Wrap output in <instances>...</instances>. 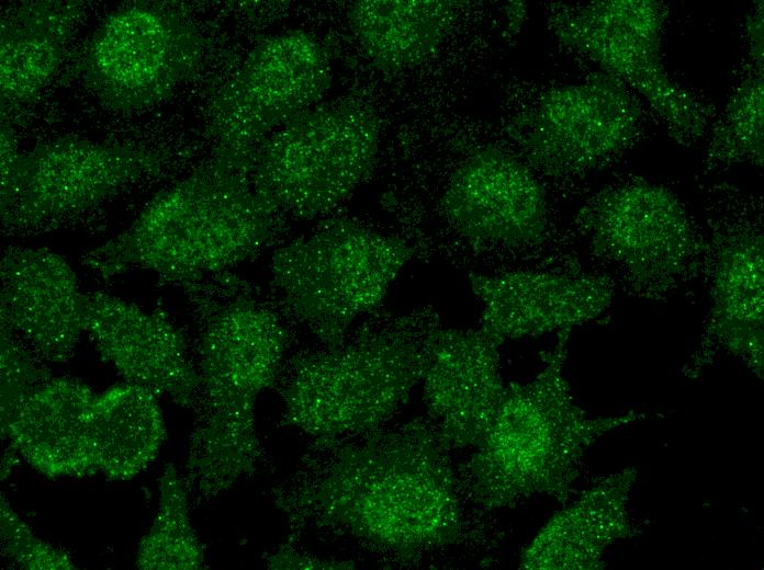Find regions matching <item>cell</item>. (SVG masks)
Returning a JSON list of instances; mask_svg holds the SVG:
<instances>
[{"mask_svg": "<svg viewBox=\"0 0 764 570\" xmlns=\"http://www.w3.org/2000/svg\"><path fill=\"white\" fill-rule=\"evenodd\" d=\"M637 469L626 467L599 478L574 502L555 512L527 545L519 568L600 570L615 542L636 535L628 502Z\"/></svg>", "mask_w": 764, "mask_h": 570, "instance_id": "19", "label": "cell"}, {"mask_svg": "<svg viewBox=\"0 0 764 570\" xmlns=\"http://www.w3.org/2000/svg\"><path fill=\"white\" fill-rule=\"evenodd\" d=\"M202 49L200 35L179 12L132 4L99 25L78 57L77 75L106 107L143 110L195 72Z\"/></svg>", "mask_w": 764, "mask_h": 570, "instance_id": "10", "label": "cell"}, {"mask_svg": "<svg viewBox=\"0 0 764 570\" xmlns=\"http://www.w3.org/2000/svg\"><path fill=\"white\" fill-rule=\"evenodd\" d=\"M251 168L217 157L154 197L82 263L103 278L145 270L189 283L243 262L270 239L277 213L257 192Z\"/></svg>", "mask_w": 764, "mask_h": 570, "instance_id": "3", "label": "cell"}, {"mask_svg": "<svg viewBox=\"0 0 764 570\" xmlns=\"http://www.w3.org/2000/svg\"><path fill=\"white\" fill-rule=\"evenodd\" d=\"M288 339L279 318L249 299L228 303L207 319L199 344L203 406L184 479L201 499L220 495L261 465L256 402L276 383Z\"/></svg>", "mask_w": 764, "mask_h": 570, "instance_id": "4", "label": "cell"}, {"mask_svg": "<svg viewBox=\"0 0 764 570\" xmlns=\"http://www.w3.org/2000/svg\"><path fill=\"white\" fill-rule=\"evenodd\" d=\"M87 425L94 467L113 480H128L142 472L166 438L156 395L127 381L97 394Z\"/></svg>", "mask_w": 764, "mask_h": 570, "instance_id": "23", "label": "cell"}, {"mask_svg": "<svg viewBox=\"0 0 764 570\" xmlns=\"http://www.w3.org/2000/svg\"><path fill=\"white\" fill-rule=\"evenodd\" d=\"M469 284L482 305L480 329L502 345L508 340L571 331L598 319L613 304L604 276L544 271L471 273Z\"/></svg>", "mask_w": 764, "mask_h": 570, "instance_id": "17", "label": "cell"}, {"mask_svg": "<svg viewBox=\"0 0 764 570\" xmlns=\"http://www.w3.org/2000/svg\"><path fill=\"white\" fill-rule=\"evenodd\" d=\"M0 283V322L46 361L67 362L85 332L82 293L68 262L47 248L10 247Z\"/></svg>", "mask_w": 764, "mask_h": 570, "instance_id": "18", "label": "cell"}, {"mask_svg": "<svg viewBox=\"0 0 764 570\" xmlns=\"http://www.w3.org/2000/svg\"><path fill=\"white\" fill-rule=\"evenodd\" d=\"M83 331L127 383L188 407L200 390L181 332L162 310L146 311L102 292L82 293Z\"/></svg>", "mask_w": 764, "mask_h": 570, "instance_id": "16", "label": "cell"}, {"mask_svg": "<svg viewBox=\"0 0 764 570\" xmlns=\"http://www.w3.org/2000/svg\"><path fill=\"white\" fill-rule=\"evenodd\" d=\"M156 515L136 550L141 570H199L205 566L204 547L191 523L188 487L172 463L159 478Z\"/></svg>", "mask_w": 764, "mask_h": 570, "instance_id": "25", "label": "cell"}, {"mask_svg": "<svg viewBox=\"0 0 764 570\" xmlns=\"http://www.w3.org/2000/svg\"><path fill=\"white\" fill-rule=\"evenodd\" d=\"M462 494L447 452L427 421L313 443L270 499L290 529L328 532L396 562L457 543Z\"/></svg>", "mask_w": 764, "mask_h": 570, "instance_id": "1", "label": "cell"}, {"mask_svg": "<svg viewBox=\"0 0 764 570\" xmlns=\"http://www.w3.org/2000/svg\"><path fill=\"white\" fill-rule=\"evenodd\" d=\"M348 20L371 64L395 71L435 55L451 30L454 7L443 0H361L350 5Z\"/></svg>", "mask_w": 764, "mask_h": 570, "instance_id": "24", "label": "cell"}, {"mask_svg": "<svg viewBox=\"0 0 764 570\" xmlns=\"http://www.w3.org/2000/svg\"><path fill=\"white\" fill-rule=\"evenodd\" d=\"M266 565L269 569H301V570H339L353 569L355 563L348 560H336L321 558L310 555L305 551L286 543L281 545L277 550L271 552L266 558Z\"/></svg>", "mask_w": 764, "mask_h": 570, "instance_id": "29", "label": "cell"}, {"mask_svg": "<svg viewBox=\"0 0 764 570\" xmlns=\"http://www.w3.org/2000/svg\"><path fill=\"white\" fill-rule=\"evenodd\" d=\"M594 252L645 295L689 275L698 243L688 214L666 186L636 179L600 191L580 214Z\"/></svg>", "mask_w": 764, "mask_h": 570, "instance_id": "12", "label": "cell"}, {"mask_svg": "<svg viewBox=\"0 0 764 570\" xmlns=\"http://www.w3.org/2000/svg\"><path fill=\"white\" fill-rule=\"evenodd\" d=\"M380 134V117L363 101L315 105L262 142L252 183L276 212L302 219L324 215L370 175Z\"/></svg>", "mask_w": 764, "mask_h": 570, "instance_id": "7", "label": "cell"}, {"mask_svg": "<svg viewBox=\"0 0 764 570\" xmlns=\"http://www.w3.org/2000/svg\"><path fill=\"white\" fill-rule=\"evenodd\" d=\"M763 236L741 231L727 237L716 251L699 355L721 349L763 378Z\"/></svg>", "mask_w": 764, "mask_h": 570, "instance_id": "21", "label": "cell"}, {"mask_svg": "<svg viewBox=\"0 0 764 570\" xmlns=\"http://www.w3.org/2000/svg\"><path fill=\"white\" fill-rule=\"evenodd\" d=\"M0 337V424L3 429L32 390L50 377L34 363L4 323H1Z\"/></svg>", "mask_w": 764, "mask_h": 570, "instance_id": "28", "label": "cell"}, {"mask_svg": "<svg viewBox=\"0 0 764 570\" xmlns=\"http://www.w3.org/2000/svg\"><path fill=\"white\" fill-rule=\"evenodd\" d=\"M0 538L3 554L22 569H78L65 550L37 537L3 494L0 497Z\"/></svg>", "mask_w": 764, "mask_h": 570, "instance_id": "27", "label": "cell"}, {"mask_svg": "<svg viewBox=\"0 0 764 570\" xmlns=\"http://www.w3.org/2000/svg\"><path fill=\"white\" fill-rule=\"evenodd\" d=\"M665 11L654 0H598L559 9L558 38L638 91L681 142L701 137L706 107L675 82L662 62Z\"/></svg>", "mask_w": 764, "mask_h": 570, "instance_id": "9", "label": "cell"}, {"mask_svg": "<svg viewBox=\"0 0 764 570\" xmlns=\"http://www.w3.org/2000/svg\"><path fill=\"white\" fill-rule=\"evenodd\" d=\"M412 253L402 239L339 219L278 249L271 273L290 310L334 349L383 301Z\"/></svg>", "mask_w": 764, "mask_h": 570, "instance_id": "6", "label": "cell"}, {"mask_svg": "<svg viewBox=\"0 0 764 570\" xmlns=\"http://www.w3.org/2000/svg\"><path fill=\"white\" fill-rule=\"evenodd\" d=\"M430 319L364 329L337 347L295 360L280 389L279 426L299 431L312 443L383 428L422 381Z\"/></svg>", "mask_w": 764, "mask_h": 570, "instance_id": "5", "label": "cell"}, {"mask_svg": "<svg viewBox=\"0 0 764 570\" xmlns=\"http://www.w3.org/2000/svg\"><path fill=\"white\" fill-rule=\"evenodd\" d=\"M162 166L160 155L135 146L63 137L25 152L1 126V219L29 228L86 212Z\"/></svg>", "mask_w": 764, "mask_h": 570, "instance_id": "8", "label": "cell"}, {"mask_svg": "<svg viewBox=\"0 0 764 570\" xmlns=\"http://www.w3.org/2000/svg\"><path fill=\"white\" fill-rule=\"evenodd\" d=\"M570 332H559L542 353L535 378L505 386L486 433L457 475L462 494L484 510L510 508L536 494L564 504L586 451L647 415L631 410L593 418L574 402L563 373Z\"/></svg>", "mask_w": 764, "mask_h": 570, "instance_id": "2", "label": "cell"}, {"mask_svg": "<svg viewBox=\"0 0 764 570\" xmlns=\"http://www.w3.org/2000/svg\"><path fill=\"white\" fill-rule=\"evenodd\" d=\"M80 1H29L1 20V109L35 101L60 66L82 13Z\"/></svg>", "mask_w": 764, "mask_h": 570, "instance_id": "22", "label": "cell"}, {"mask_svg": "<svg viewBox=\"0 0 764 570\" xmlns=\"http://www.w3.org/2000/svg\"><path fill=\"white\" fill-rule=\"evenodd\" d=\"M97 394L74 378H48L25 398L2 440L48 478L86 477L97 472L87 415Z\"/></svg>", "mask_w": 764, "mask_h": 570, "instance_id": "20", "label": "cell"}, {"mask_svg": "<svg viewBox=\"0 0 764 570\" xmlns=\"http://www.w3.org/2000/svg\"><path fill=\"white\" fill-rule=\"evenodd\" d=\"M499 346L480 328L454 329L430 319L420 383L427 422L445 452L476 446L486 433L505 390Z\"/></svg>", "mask_w": 764, "mask_h": 570, "instance_id": "14", "label": "cell"}, {"mask_svg": "<svg viewBox=\"0 0 764 570\" xmlns=\"http://www.w3.org/2000/svg\"><path fill=\"white\" fill-rule=\"evenodd\" d=\"M763 65L751 71L733 92L708 150V162H763Z\"/></svg>", "mask_w": 764, "mask_h": 570, "instance_id": "26", "label": "cell"}, {"mask_svg": "<svg viewBox=\"0 0 764 570\" xmlns=\"http://www.w3.org/2000/svg\"><path fill=\"white\" fill-rule=\"evenodd\" d=\"M639 127L640 111L626 86L602 75L544 91L512 129L532 167L574 176L619 158Z\"/></svg>", "mask_w": 764, "mask_h": 570, "instance_id": "13", "label": "cell"}, {"mask_svg": "<svg viewBox=\"0 0 764 570\" xmlns=\"http://www.w3.org/2000/svg\"><path fill=\"white\" fill-rule=\"evenodd\" d=\"M330 82L328 55L311 34L294 30L262 39L213 102L217 157L252 163L254 147L314 107Z\"/></svg>", "mask_w": 764, "mask_h": 570, "instance_id": "11", "label": "cell"}, {"mask_svg": "<svg viewBox=\"0 0 764 570\" xmlns=\"http://www.w3.org/2000/svg\"><path fill=\"white\" fill-rule=\"evenodd\" d=\"M449 224L476 243L530 247L548 226L543 187L515 156L491 146L470 153L454 169L441 197Z\"/></svg>", "mask_w": 764, "mask_h": 570, "instance_id": "15", "label": "cell"}]
</instances>
